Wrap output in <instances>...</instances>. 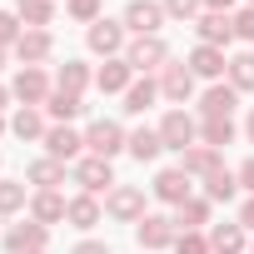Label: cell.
I'll list each match as a JSON object with an SVG mask.
<instances>
[{"label": "cell", "mask_w": 254, "mask_h": 254, "mask_svg": "<svg viewBox=\"0 0 254 254\" xmlns=\"http://www.w3.org/2000/svg\"><path fill=\"white\" fill-rule=\"evenodd\" d=\"M90 150L105 160V155H115L120 150V125H110V120H100L95 130H90Z\"/></svg>", "instance_id": "6da1fadb"}, {"label": "cell", "mask_w": 254, "mask_h": 254, "mask_svg": "<svg viewBox=\"0 0 254 254\" xmlns=\"http://www.w3.org/2000/svg\"><path fill=\"white\" fill-rule=\"evenodd\" d=\"M190 135H194V125H190L185 115H170V120H165V130H160V140H165L170 150H185V145H190Z\"/></svg>", "instance_id": "7a4b0ae2"}, {"label": "cell", "mask_w": 254, "mask_h": 254, "mask_svg": "<svg viewBox=\"0 0 254 254\" xmlns=\"http://www.w3.org/2000/svg\"><path fill=\"white\" fill-rule=\"evenodd\" d=\"M155 194H160V199H185V194H190V180H185V170H170V175H160Z\"/></svg>", "instance_id": "3957f363"}, {"label": "cell", "mask_w": 254, "mask_h": 254, "mask_svg": "<svg viewBox=\"0 0 254 254\" xmlns=\"http://www.w3.org/2000/svg\"><path fill=\"white\" fill-rule=\"evenodd\" d=\"M125 20H130L135 30H155V25H160V10L150 5V0H135V5L125 10Z\"/></svg>", "instance_id": "277c9868"}, {"label": "cell", "mask_w": 254, "mask_h": 254, "mask_svg": "<svg viewBox=\"0 0 254 254\" xmlns=\"http://www.w3.org/2000/svg\"><path fill=\"white\" fill-rule=\"evenodd\" d=\"M80 185H85V190H105V185H110V165H105V160H85V165H80Z\"/></svg>", "instance_id": "5b68a950"}, {"label": "cell", "mask_w": 254, "mask_h": 254, "mask_svg": "<svg viewBox=\"0 0 254 254\" xmlns=\"http://www.w3.org/2000/svg\"><path fill=\"white\" fill-rule=\"evenodd\" d=\"M40 239H45V229H40V224H20V229H10V249H15V254H25V249L35 254V244H40Z\"/></svg>", "instance_id": "8992f818"}, {"label": "cell", "mask_w": 254, "mask_h": 254, "mask_svg": "<svg viewBox=\"0 0 254 254\" xmlns=\"http://www.w3.org/2000/svg\"><path fill=\"white\" fill-rule=\"evenodd\" d=\"M204 110H209V120H229V110H234V90H209V95H204Z\"/></svg>", "instance_id": "52a82bcc"}, {"label": "cell", "mask_w": 254, "mask_h": 254, "mask_svg": "<svg viewBox=\"0 0 254 254\" xmlns=\"http://www.w3.org/2000/svg\"><path fill=\"white\" fill-rule=\"evenodd\" d=\"M140 244H150V249H155V244H170V224H165V219H145V224H140Z\"/></svg>", "instance_id": "ba28073f"}, {"label": "cell", "mask_w": 254, "mask_h": 254, "mask_svg": "<svg viewBox=\"0 0 254 254\" xmlns=\"http://www.w3.org/2000/svg\"><path fill=\"white\" fill-rule=\"evenodd\" d=\"M90 45H95V50H115V45H120V30H115L110 20H100V25L90 30Z\"/></svg>", "instance_id": "9c48e42d"}, {"label": "cell", "mask_w": 254, "mask_h": 254, "mask_svg": "<svg viewBox=\"0 0 254 254\" xmlns=\"http://www.w3.org/2000/svg\"><path fill=\"white\" fill-rule=\"evenodd\" d=\"M160 60H165V45H160V40H140V45H135V65L150 70V65H160Z\"/></svg>", "instance_id": "30bf717a"}, {"label": "cell", "mask_w": 254, "mask_h": 254, "mask_svg": "<svg viewBox=\"0 0 254 254\" xmlns=\"http://www.w3.org/2000/svg\"><path fill=\"white\" fill-rule=\"evenodd\" d=\"M194 70H199V75H219V70H224V60H219L209 45H199V50H194Z\"/></svg>", "instance_id": "8fae6325"}, {"label": "cell", "mask_w": 254, "mask_h": 254, "mask_svg": "<svg viewBox=\"0 0 254 254\" xmlns=\"http://www.w3.org/2000/svg\"><path fill=\"white\" fill-rule=\"evenodd\" d=\"M160 145H165V140H160V135H150V130H140V135L130 140V150H135L140 160H150V155H160Z\"/></svg>", "instance_id": "7c38bea8"}, {"label": "cell", "mask_w": 254, "mask_h": 254, "mask_svg": "<svg viewBox=\"0 0 254 254\" xmlns=\"http://www.w3.org/2000/svg\"><path fill=\"white\" fill-rule=\"evenodd\" d=\"M239 244H244V239H239V229H234V224L214 229V249H219V254H239Z\"/></svg>", "instance_id": "4fadbf2b"}, {"label": "cell", "mask_w": 254, "mask_h": 254, "mask_svg": "<svg viewBox=\"0 0 254 254\" xmlns=\"http://www.w3.org/2000/svg\"><path fill=\"white\" fill-rule=\"evenodd\" d=\"M199 30H204V40H229V35H234V25H229L224 15H209Z\"/></svg>", "instance_id": "5bb4252c"}, {"label": "cell", "mask_w": 254, "mask_h": 254, "mask_svg": "<svg viewBox=\"0 0 254 254\" xmlns=\"http://www.w3.org/2000/svg\"><path fill=\"white\" fill-rule=\"evenodd\" d=\"M15 90H20V95H25V100H40V95H45V80H40V75H35V70H25V75H20V80H15Z\"/></svg>", "instance_id": "9a60e30c"}, {"label": "cell", "mask_w": 254, "mask_h": 254, "mask_svg": "<svg viewBox=\"0 0 254 254\" xmlns=\"http://www.w3.org/2000/svg\"><path fill=\"white\" fill-rule=\"evenodd\" d=\"M110 209H115V214H125V219H130V214L140 209V194H135V190H120V194L110 199Z\"/></svg>", "instance_id": "2e32d148"}, {"label": "cell", "mask_w": 254, "mask_h": 254, "mask_svg": "<svg viewBox=\"0 0 254 254\" xmlns=\"http://www.w3.org/2000/svg\"><path fill=\"white\" fill-rule=\"evenodd\" d=\"M125 80H130V70H125V65H105V70H100V90H120Z\"/></svg>", "instance_id": "e0dca14e"}, {"label": "cell", "mask_w": 254, "mask_h": 254, "mask_svg": "<svg viewBox=\"0 0 254 254\" xmlns=\"http://www.w3.org/2000/svg\"><path fill=\"white\" fill-rule=\"evenodd\" d=\"M45 50H50V40H45V35H25V40H20V55H25V60H40Z\"/></svg>", "instance_id": "ac0fdd59"}, {"label": "cell", "mask_w": 254, "mask_h": 254, "mask_svg": "<svg viewBox=\"0 0 254 254\" xmlns=\"http://www.w3.org/2000/svg\"><path fill=\"white\" fill-rule=\"evenodd\" d=\"M165 90H170L175 100H185V95H190V75H185V70H170V75H165Z\"/></svg>", "instance_id": "d6986e66"}, {"label": "cell", "mask_w": 254, "mask_h": 254, "mask_svg": "<svg viewBox=\"0 0 254 254\" xmlns=\"http://www.w3.org/2000/svg\"><path fill=\"white\" fill-rule=\"evenodd\" d=\"M75 145H80V140H75L70 130H50V150H55V155H75Z\"/></svg>", "instance_id": "ffe728a7"}, {"label": "cell", "mask_w": 254, "mask_h": 254, "mask_svg": "<svg viewBox=\"0 0 254 254\" xmlns=\"http://www.w3.org/2000/svg\"><path fill=\"white\" fill-rule=\"evenodd\" d=\"M234 85H244V90L254 85V55H239L234 60Z\"/></svg>", "instance_id": "44dd1931"}, {"label": "cell", "mask_w": 254, "mask_h": 254, "mask_svg": "<svg viewBox=\"0 0 254 254\" xmlns=\"http://www.w3.org/2000/svg\"><path fill=\"white\" fill-rule=\"evenodd\" d=\"M15 135H25V140H30V135H40V115L20 110V115H15Z\"/></svg>", "instance_id": "7402d4cb"}, {"label": "cell", "mask_w": 254, "mask_h": 254, "mask_svg": "<svg viewBox=\"0 0 254 254\" xmlns=\"http://www.w3.org/2000/svg\"><path fill=\"white\" fill-rule=\"evenodd\" d=\"M204 140H209V145H224V140H229V120H209V125H204Z\"/></svg>", "instance_id": "603a6c76"}, {"label": "cell", "mask_w": 254, "mask_h": 254, "mask_svg": "<svg viewBox=\"0 0 254 254\" xmlns=\"http://www.w3.org/2000/svg\"><path fill=\"white\" fill-rule=\"evenodd\" d=\"M150 100H155V85H150V80H145V85H135V90H130V110H145V105H150Z\"/></svg>", "instance_id": "cb8c5ba5"}, {"label": "cell", "mask_w": 254, "mask_h": 254, "mask_svg": "<svg viewBox=\"0 0 254 254\" xmlns=\"http://www.w3.org/2000/svg\"><path fill=\"white\" fill-rule=\"evenodd\" d=\"M50 110L70 120V115H80V100H75V95H55V100H50Z\"/></svg>", "instance_id": "d4e9b609"}, {"label": "cell", "mask_w": 254, "mask_h": 254, "mask_svg": "<svg viewBox=\"0 0 254 254\" xmlns=\"http://www.w3.org/2000/svg\"><path fill=\"white\" fill-rule=\"evenodd\" d=\"M30 180H35V185H55V180H60V165H50V160H45V165H35V170H30Z\"/></svg>", "instance_id": "484cf974"}, {"label": "cell", "mask_w": 254, "mask_h": 254, "mask_svg": "<svg viewBox=\"0 0 254 254\" xmlns=\"http://www.w3.org/2000/svg\"><path fill=\"white\" fill-rule=\"evenodd\" d=\"M209 194H214V199H229V194H234V175H214V180H209Z\"/></svg>", "instance_id": "4316f807"}, {"label": "cell", "mask_w": 254, "mask_h": 254, "mask_svg": "<svg viewBox=\"0 0 254 254\" xmlns=\"http://www.w3.org/2000/svg\"><path fill=\"white\" fill-rule=\"evenodd\" d=\"M70 219H80V224H95V219H100V209H95L90 199H80V204H70Z\"/></svg>", "instance_id": "83f0119b"}, {"label": "cell", "mask_w": 254, "mask_h": 254, "mask_svg": "<svg viewBox=\"0 0 254 254\" xmlns=\"http://www.w3.org/2000/svg\"><path fill=\"white\" fill-rule=\"evenodd\" d=\"M35 214H40V219H55V214H65V204H60L55 194H45V199L35 204Z\"/></svg>", "instance_id": "f1b7e54d"}, {"label": "cell", "mask_w": 254, "mask_h": 254, "mask_svg": "<svg viewBox=\"0 0 254 254\" xmlns=\"http://www.w3.org/2000/svg\"><path fill=\"white\" fill-rule=\"evenodd\" d=\"M20 15H30V20H45V15H50V5H45V0H20Z\"/></svg>", "instance_id": "f546056e"}, {"label": "cell", "mask_w": 254, "mask_h": 254, "mask_svg": "<svg viewBox=\"0 0 254 254\" xmlns=\"http://www.w3.org/2000/svg\"><path fill=\"white\" fill-rule=\"evenodd\" d=\"M60 85H65V90H80V85H85V70H80V65H65Z\"/></svg>", "instance_id": "4dcf8cb0"}, {"label": "cell", "mask_w": 254, "mask_h": 254, "mask_svg": "<svg viewBox=\"0 0 254 254\" xmlns=\"http://www.w3.org/2000/svg\"><path fill=\"white\" fill-rule=\"evenodd\" d=\"M20 204V190L15 185H0V209H15Z\"/></svg>", "instance_id": "1f68e13d"}, {"label": "cell", "mask_w": 254, "mask_h": 254, "mask_svg": "<svg viewBox=\"0 0 254 254\" xmlns=\"http://www.w3.org/2000/svg\"><path fill=\"white\" fill-rule=\"evenodd\" d=\"M234 30H239V35H244V40H254V10H244V15H239V20H234Z\"/></svg>", "instance_id": "d6a6232c"}, {"label": "cell", "mask_w": 254, "mask_h": 254, "mask_svg": "<svg viewBox=\"0 0 254 254\" xmlns=\"http://www.w3.org/2000/svg\"><path fill=\"white\" fill-rule=\"evenodd\" d=\"M209 165H214L209 150H194V155H190V170H209Z\"/></svg>", "instance_id": "836d02e7"}, {"label": "cell", "mask_w": 254, "mask_h": 254, "mask_svg": "<svg viewBox=\"0 0 254 254\" xmlns=\"http://www.w3.org/2000/svg\"><path fill=\"white\" fill-rule=\"evenodd\" d=\"M180 254H204V239H180Z\"/></svg>", "instance_id": "e575fe53"}, {"label": "cell", "mask_w": 254, "mask_h": 254, "mask_svg": "<svg viewBox=\"0 0 254 254\" xmlns=\"http://www.w3.org/2000/svg\"><path fill=\"white\" fill-rule=\"evenodd\" d=\"M70 10L75 15H95V0H70Z\"/></svg>", "instance_id": "d590c367"}, {"label": "cell", "mask_w": 254, "mask_h": 254, "mask_svg": "<svg viewBox=\"0 0 254 254\" xmlns=\"http://www.w3.org/2000/svg\"><path fill=\"white\" fill-rule=\"evenodd\" d=\"M170 10H175V15H190V10H194V0H170Z\"/></svg>", "instance_id": "8d00e7d4"}, {"label": "cell", "mask_w": 254, "mask_h": 254, "mask_svg": "<svg viewBox=\"0 0 254 254\" xmlns=\"http://www.w3.org/2000/svg\"><path fill=\"white\" fill-rule=\"evenodd\" d=\"M10 35H15V20H10V15H0V40H10Z\"/></svg>", "instance_id": "74e56055"}, {"label": "cell", "mask_w": 254, "mask_h": 254, "mask_svg": "<svg viewBox=\"0 0 254 254\" xmlns=\"http://www.w3.org/2000/svg\"><path fill=\"white\" fill-rule=\"evenodd\" d=\"M239 180H244V185H249V190H254V160H249V165H244V170H239Z\"/></svg>", "instance_id": "f35d334b"}, {"label": "cell", "mask_w": 254, "mask_h": 254, "mask_svg": "<svg viewBox=\"0 0 254 254\" xmlns=\"http://www.w3.org/2000/svg\"><path fill=\"white\" fill-rule=\"evenodd\" d=\"M75 254H105V244H80Z\"/></svg>", "instance_id": "ab89813d"}, {"label": "cell", "mask_w": 254, "mask_h": 254, "mask_svg": "<svg viewBox=\"0 0 254 254\" xmlns=\"http://www.w3.org/2000/svg\"><path fill=\"white\" fill-rule=\"evenodd\" d=\"M244 224H249V229H254V199H249V204H244Z\"/></svg>", "instance_id": "60d3db41"}, {"label": "cell", "mask_w": 254, "mask_h": 254, "mask_svg": "<svg viewBox=\"0 0 254 254\" xmlns=\"http://www.w3.org/2000/svg\"><path fill=\"white\" fill-rule=\"evenodd\" d=\"M209 5H229V0H209Z\"/></svg>", "instance_id": "b9f144b4"}, {"label": "cell", "mask_w": 254, "mask_h": 254, "mask_svg": "<svg viewBox=\"0 0 254 254\" xmlns=\"http://www.w3.org/2000/svg\"><path fill=\"white\" fill-rule=\"evenodd\" d=\"M249 135H254V120H249Z\"/></svg>", "instance_id": "7bdbcfd3"}, {"label": "cell", "mask_w": 254, "mask_h": 254, "mask_svg": "<svg viewBox=\"0 0 254 254\" xmlns=\"http://www.w3.org/2000/svg\"><path fill=\"white\" fill-rule=\"evenodd\" d=\"M0 105H5V95H0Z\"/></svg>", "instance_id": "ee69618b"}]
</instances>
